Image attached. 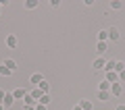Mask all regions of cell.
Instances as JSON below:
<instances>
[{
  "label": "cell",
  "mask_w": 125,
  "mask_h": 110,
  "mask_svg": "<svg viewBox=\"0 0 125 110\" xmlns=\"http://www.w3.org/2000/svg\"><path fill=\"white\" fill-rule=\"evenodd\" d=\"M17 44H19V42H17V35H13V33H9V35H6V46H9L10 50H15V48H17Z\"/></svg>",
  "instance_id": "2"
},
{
  "label": "cell",
  "mask_w": 125,
  "mask_h": 110,
  "mask_svg": "<svg viewBox=\"0 0 125 110\" xmlns=\"http://www.w3.org/2000/svg\"><path fill=\"white\" fill-rule=\"evenodd\" d=\"M38 89H42V93H48V89H50V85H48V81H42V83L40 85H38Z\"/></svg>",
  "instance_id": "15"
},
{
  "label": "cell",
  "mask_w": 125,
  "mask_h": 110,
  "mask_svg": "<svg viewBox=\"0 0 125 110\" xmlns=\"http://www.w3.org/2000/svg\"><path fill=\"white\" fill-rule=\"evenodd\" d=\"M98 100H102V102H108V92H98Z\"/></svg>",
  "instance_id": "22"
},
{
  "label": "cell",
  "mask_w": 125,
  "mask_h": 110,
  "mask_svg": "<svg viewBox=\"0 0 125 110\" xmlns=\"http://www.w3.org/2000/svg\"><path fill=\"white\" fill-rule=\"evenodd\" d=\"M106 81L108 83H117V81H119V73H115V71H106Z\"/></svg>",
  "instance_id": "4"
},
{
  "label": "cell",
  "mask_w": 125,
  "mask_h": 110,
  "mask_svg": "<svg viewBox=\"0 0 125 110\" xmlns=\"http://www.w3.org/2000/svg\"><path fill=\"white\" fill-rule=\"evenodd\" d=\"M4 96H6V92H4V89H0V102L4 100Z\"/></svg>",
  "instance_id": "26"
},
{
  "label": "cell",
  "mask_w": 125,
  "mask_h": 110,
  "mask_svg": "<svg viewBox=\"0 0 125 110\" xmlns=\"http://www.w3.org/2000/svg\"><path fill=\"white\" fill-rule=\"evenodd\" d=\"M2 64H4V66H6L9 71H15V69H17V62H15L13 58H6V60L2 62Z\"/></svg>",
  "instance_id": "9"
},
{
  "label": "cell",
  "mask_w": 125,
  "mask_h": 110,
  "mask_svg": "<svg viewBox=\"0 0 125 110\" xmlns=\"http://www.w3.org/2000/svg\"><path fill=\"white\" fill-rule=\"evenodd\" d=\"M36 110H46V106L44 104H36Z\"/></svg>",
  "instance_id": "25"
},
{
  "label": "cell",
  "mask_w": 125,
  "mask_h": 110,
  "mask_svg": "<svg viewBox=\"0 0 125 110\" xmlns=\"http://www.w3.org/2000/svg\"><path fill=\"white\" fill-rule=\"evenodd\" d=\"M50 100H52V98H50L48 93H44V96L40 98V102H38V104H44V106H46V104H50Z\"/></svg>",
  "instance_id": "19"
},
{
  "label": "cell",
  "mask_w": 125,
  "mask_h": 110,
  "mask_svg": "<svg viewBox=\"0 0 125 110\" xmlns=\"http://www.w3.org/2000/svg\"><path fill=\"white\" fill-rule=\"evenodd\" d=\"M115 64H117V60H108L104 69H106V71H115Z\"/></svg>",
  "instance_id": "23"
},
{
  "label": "cell",
  "mask_w": 125,
  "mask_h": 110,
  "mask_svg": "<svg viewBox=\"0 0 125 110\" xmlns=\"http://www.w3.org/2000/svg\"><path fill=\"white\" fill-rule=\"evenodd\" d=\"M98 42H108V31L106 29L98 31Z\"/></svg>",
  "instance_id": "12"
},
{
  "label": "cell",
  "mask_w": 125,
  "mask_h": 110,
  "mask_svg": "<svg viewBox=\"0 0 125 110\" xmlns=\"http://www.w3.org/2000/svg\"><path fill=\"white\" fill-rule=\"evenodd\" d=\"M0 110H4V104H2V102H0Z\"/></svg>",
  "instance_id": "31"
},
{
  "label": "cell",
  "mask_w": 125,
  "mask_h": 110,
  "mask_svg": "<svg viewBox=\"0 0 125 110\" xmlns=\"http://www.w3.org/2000/svg\"><path fill=\"white\" fill-rule=\"evenodd\" d=\"M79 106H81V110H92V102L90 100H81Z\"/></svg>",
  "instance_id": "16"
},
{
  "label": "cell",
  "mask_w": 125,
  "mask_h": 110,
  "mask_svg": "<svg viewBox=\"0 0 125 110\" xmlns=\"http://www.w3.org/2000/svg\"><path fill=\"white\" fill-rule=\"evenodd\" d=\"M23 102H25V106H36V104H38V102H36V100H33V98H31V96H29V93H27V96H25V98H23Z\"/></svg>",
  "instance_id": "14"
},
{
  "label": "cell",
  "mask_w": 125,
  "mask_h": 110,
  "mask_svg": "<svg viewBox=\"0 0 125 110\" xmlns=\"http://www.w3.org/2000/svg\"><path fill=\"white\" fill-rule=\"evenodd\" d=\"M117 110H125V106H123V104H119V106H117Z\"/></svg>",
  "instance_id": "29"
},
{
  "label": "cell",
  "mask_w": 125,
  "mask_h": 110,
  "mask_svg": "<svg viewBox=\"0 0 125 110\" xmlns=\"http://www.w3.org/2000/svg\"><path fill=\"white\" fill-rule=\"evenodd\" d=\"M119 37H121L119 29H117V27H108V40H111V42H117Z\"/></svg>",
  "instance_id": "3"
},
{
  "label": "cell",
  "mask_w": 125,
  "mask_h": 110,
  "mask_svg": "<svg viewBox=\"0 0 125 110\" xmlns=\"http://www.w3.org/2000/svg\"><path fill=\"white\" fill-rule=\"evenodd\" d=\"M13 96H15V100H23L27 93H25V89H23V87H17V89L13 92Z\"/></svg>",
  "instance_id": "8"
},
{
  "label": "cell",
  "mask_w": 125,
  "mask_h": 110,
  "mask_svg": "<svg viewBox=\"0 0 125 110\" xmlns=\"http://www.w3.org/2000/svg\"><path fill=\"white\" fill-rule=\"evenodd\" d=\"M10 73H13V71H9V69H6L4 64H0V77H9Z\"/></svg>",
  "instance_id": "18"
},
{
  "label": "cell",
  "mask_w": 125,
  "mask_h": 110,
  "mask_svg": "<svg viewBox=\"0 0 125 110\" xmlns=\"http://www.w3.org/2000/svg\"><path fill=\"white\" fill-rule=\"evenodd\" d=\"M38 4H40L38 0H25V9H29V10H33Z\"/></svg>",
  "instance_id": "13"
},
{
  "label": "cell",
  "mask_w": 125,
  "mask_h": 110,
  "mask_svg": "<svg viewBox=\"0 0 125 110\" xmlns=\"http://www.w3.org/2000/svg\"><path fill=\"white\" fill-rule=\"evenodd\" d=\"M123 71H125V62H117V64H115V73H123Z\"/></svg>",
  "instance_id": "20"
},
{
  "label": "cell",
  "mask_w": 125,
  "mask_h": 110,
  "mask_svg": "<svg viewBox=\"0 0 125 110\" xmlns=\"http://www.w3.org/2000/svg\"><path fill=\"white\" fill-rule=\"evenodd\" d=\"M111 93H113V96H121V93H123V83H121V81L113 83L111 85Z\"/></svg>",
  "instance_id": "1"
},
{
  "label": "cell",
  "mask_w": 125,
  "mask_h": 110,
  "mask_svg": "<svg viewBox=\"0 0 125 110\" xmlns=\"http://www.w3.org/2000/svg\"><path fill=\"white\" fill-rule=\"evenodd\" d=\"M25 110H36V106H25Z\"/></svg>",
  "instance_id": "28"
},
{
  "label": "cell",
  "mask_w": 125,
  "mask_h": 110,
  "mask_svg": "<svg viewBox=\"0 0 125 110\" xmlns=\"http://www.w3.org/2000/svg\"><path fill=\"white\" fill-rule=\"evenodd\" d=\"M106 48H108V42H98L96 52H98V54H104V52H106Z\"/></svg>",
  "instance_id": "10"
},
{
  "label": "cell",
  "mask_w": 125,
  "mask_h": 110,
  "mask_svg": "<svg viewBox=\"0 0 125 110\" xmlns=\"http://www.w3.org/2000/svg\"><path fill=\"white\" fill-rule=\"evenodd\" d=\"M73 110H81V106H79V104H77V106H73Z\"/></svg>",
  "instance_id": "30"
},
{
  "label": "cell",
  "mask_w": 125,
  "mask_h": 110,
  "mask_svg": "<svg viewBox=\"0 0 125 110\" xmlns=\"http://www.w3.org/2000/svg\"><path fill=\"white\" fill-rule=\"evenodd\" d=\"M119 81H125V71H123V73H119Z\"/></svg>",
  "instance_id": "27"
},
{
  "label": "cell",
  "mask_w": 125,
  "mask_h": 110,
  "mask_svg": "<svg viewBox=\"0 0 125 110\" xmlns=\"http://www.w3.org/2000/svg\"><path fill=\"white\" fill-rule=\"evenodd\" d=\"M0 6H2V2H0Z\"/></svg>",
  "instance_id": "32"
},
{
  "label": "cell",
  "mask_w": 125,
  "mask_h": 110,
  "mask_svg": "<svg viewBox=\"0 0 125 110\" xmlns=\"http://www.w3.org/2000/svg\"><path fill=\"white\" fill-rule=\"evenodd\" d=\"M104 66H106V60H104V58H96V60L92 62V69H104Z\"/></svg>",
  "instance_id": "6"
},
{
  "label": "cell",
  "mask_w": 125,
  "mask_h": 110,
  "mask_svg": "<svg viewBox=\"0 0 125 110\" xmlns=\"http://www.w3.org/2000/svg\"><path fill=\"white\" fill-rule=\"evenodd\" d=\"M13 102H15V96H13V93H6L4 100H2V104H4V108H10V106H13Z\"/></svg>",
  "instance_id": "7"
},
{
  "label": "cell",
  "mask_w": 125,
  "mask_h": 110,
  "mask_svg": "<svg viewBox=\"0 0 125 110\" xmlns=\"http://www.w3.org/2000/svg\"><path fill=\"white\" fill-rule=\"evenodd\" d=\"M121 6H123L121 0H113V2H111V9H113V10H121Z\"/></svg>",
  "instance_id": "17"
},
{
  "label": "cell",
  "mask_w": 125,
  "mask_h": 110,
  "mask_svg": "<svg viewBox=\"0 0 125 110\" xmlns=\"http://www.w3.org/2000/svg\"><path fill=\"white\" fill-rule=\"evenodd\" d=\"M50 6H54V9H56V6H61V0H50Z\"/></svg>",
  "instance_id": "24"
},
{
  "label": "cell",
  "mask_w": 125,
  "mask_h": 110,
  "mask_svg": "<svg viewBox=\"0 0 125 110\" xmlns=\"http://www.w3.org/2000/svg\"><path fill=\"white\" fill-rule=\"evenodd\" d=\"M108 89H111V83H108V81L104 79L102 83H100V92H108Z\"/></svg>",
  "instance_id": "21"
},
{
  "label": "cell",
  "mask_w": 125,
  "mask_h": 110,
  "mask_svg": "<svg viewBox=\"0 0 125 110\" xmlns=\"http://www.w3.org/2000/svg\"><path fill=\"white\" fill-rule=\"evenodd\" d=\"M42 81H44V77H42V73H33V75L29 77V83H33V85H40Z\"/></svg>",
  "instance_id": "5"
},
{
  "label": "cell",
  "mask_w": 125,
  "mask_h": 110,
  "mask_svg": "<svg viewBox=\"0 0 125 110\" xmlns=\"http://www.w3.org/2000/svg\"><path fill=\"white\" fill-rule=\"evenodd\" d=\"M29 96H31V98H33V100H36V102H40V98H42V96H44V93H42V89H38V87H36V89H33V92H31V93H29Z\"/></svg>",
  "instance_id": "11"
}]
</instances>
